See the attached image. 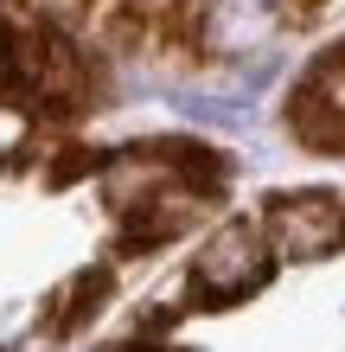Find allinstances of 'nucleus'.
<instances>
[{
    "instance_id": "nucleus-1",
    "label": "nucleus",
    "mask_w": 345,
    "mask_h": 352,
    "mask_svg": "<svg viewBox=\"0 0 345 352\" xmlns=\"http://www.w3.org/2000/svg\"><path fill=\"white\" fill-rule=\"evenodd\" d=\"M269 282V243H262L256 224H217L211 243L198 250L192 263V288L205 301H243V295H256V288Z\"/></svg>"
},
{
    "instance_id": "nucleus-2",
    "label": "nucleus",
    "mask_w": 345,
    "mask_h": 352,
    "mask_svg": "<svg viewBox=\"0 0 345 352\" xmlns=\"http://www.w3.org/2000/svg\"><path fill=\"white\" fill-rule=\"evenodd\" d=\"M269 231H275V250H288V256H326V250H339V243H345V205H339L333 192L275 199Z\"/></svg>"
},
{
    "instance_id": "nucleus-3",
    "label": "nucleus",
    "mask_w": 345,
    "mask_h": 352,
    "mask_svg": "<svg viewBox=\"0 0 345 352\" xmlns=\"http://www.w3.org/2000/svg\"><path fill=\"white\" fill-rule=\"evenodd\" d=\"M281 26V0H198V38L205 52H262Z\"/></svg>"
},
{
    "instance_id": "nucleus-4",
    "label": "nucleus",
    "mask_w": 345,
    "mask_h": 352,
    "mask_svg": "<svg viewBox=\"0 0 345 352\" xmlns=\"http://www.w3.org/2000/svg\"><path fill=\"white\" fill-rule=\"evenodd\" d=\"M19 84L38 102H77L84 65H77V52L64 38H26V45H19Z\"/></svg>"
},
{
    "instance_id": "nucleus-5",
    "label": "nucleus",
    "mask_w": 345,
    "mask_h": 352,
    "mask_svg": "<svg viewBox=\"0 0 345 352\" xmlns=\"http://www.w3.org/2000/svg\"><path fill=\"white\" fill-rule=\"evenodd\" d=\"M307 116L313 109H333V116H345V52H333V58H320V71L307 77Z\"/></svg>"
},
{
    "instance_id": "nucleus-6",
    "label": "nucleus",
    "mask_w": 345,
    "mask_h": 352,
    "mask_svg": "<svg viewBox=\"0 0 345 352\" xmlns=\"http://www.w3.org/2000/svg\"><path fill=\"white\" fill-rule=\"evenodd\" d=\"M0 77H7V45H0Z\"/></svg>"
}]
</instances>
